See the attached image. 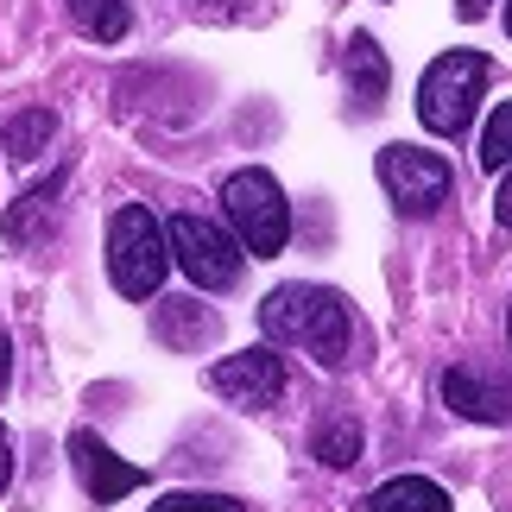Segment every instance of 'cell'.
<instances>
[{
  "label": "cell",
  "instance_id": "cell-17",
  "mask_svg": "<svg viewBox=\"0 0 512 512\" xmlns=\"http://www.w3.org/2000/svg\"><path fill=\"white\" fill-rule=\"evenodd\" d=\"M475 159H481V171H506V165H512V102H500L494 114H487Z\"/></svg>",
  "mask_w": 512,
  "mask_h": 512
},
{
  "label": "cell",
  "instance_id": "cell-9",
  "mask_svg": "<svg viewBox=\"0 0 512 512\" xmlns=\"http://www.w3.org/2000/svg\"><path fill=\"white\" fill-rule=\"evenodd\" d=\"M443 405H456L462 418H475V424H506L512 418V392L481 380L475 367H449L443 373Z\"/></svg>",
  "mask_w": 512,
  "mask_h": 512
},
{
  "label": "cell",
  "instance_id": "cell-23",
  "mask_svg": "<svg viewBox=\"0 0 512 512\" xmlns=\"http://www.w3.org/2000/svg\"><path fill=\"white\" fill-rule=\"evenodd\" d=\"M506 38H512V0H506Z\"/></svg>",
  "mask_w": 512,
  "mask_h": 512
},
{
  "label": "cell",
  "instance_id": "cell-4",
  "mask_svg": "<svg viewBox=\"0 0 512 512\" xmlns=\"http://www.w3.org/2000/svg\"><path fill=\"white\" fill-rule=\"evenodd\" d=\"M222 209H228V222H234V234H241V247L253 253V260L285 253V241H291V203H285V190H279L272 171H260V165L234 171L222 184Z\"/></svg>",
  "mask_w": 512,
  "mask_h": 512
},
{
  "label": "cell",
  "instance_id": "cell-3",
  "mask_svg": "<svg viewBox=\"0 0 512 512\" xmlns=\"http://www.w3.org/2000/svg\"><path fill=\"white\" fill-rule=\"evenodd\" d=\"M487 95V51H443L437 64L424 70L418 83V121L437 133V140H462L468 127H475V108Z\"/></svg>",
  "mask_w": 512,
  "mask_h": 512
},
{
  "label": "cell",
  "instance_id": "cell-11",
  "mask_svg": "<svg viewBox=\"0 0 512 512\" xmlns=\"http://www.w3.org/2000/svg\"><path fill=\"white\" fill-rule=\"evenodd\" d=\"M342 70H348V89H354V108H380L386 102V83H392V70H386V51L373 45L367 32H354L348 38V51H342Z\"/></svg>",
  "mask_w": 512,
  "mask_h": 512
},
{
  "label": "cell",
  "instance_id": "cell-18",
  "mask_svg": "<svg viewBox=\"0 0 512 512\" xmlns=\"http://www.w3.org/2000/svg\"><path fill=\"white\" fill-rule=\"evenodd\" d=\"M152 512H247V506L228 500V494H165Z\"/></svg>",
  "mask_w": 512,
  "mask_h": 512
},
{
  "label": "cell",
  "instance_id": "cell-1",
  "mask_svg": "<svg viewBox=\"0 0 512 512\" xmlns=\"http://www.w3.org/2000/svg\"><path fill=\"white\" fill-rule=\"evenodd\" d=\"M260 329H266L272 342L310 354L317 367H342L348 361V342H354L348 298H342V291H329V285H279L260 304Z\"/></svg>",
  "mask_w": 512,
  "mask_h": 512
},
{
  "label": "cell",
  "instance_id": "cell-22",
  "mask_svg": "<svg viewBox=\"0 0 512 512\" xmlns=\"http://www.w3.org/2000/svg\"><path fill=\"white\" fill-rule=\"evenodd\" d=\"M456 13H462V19H481V13H487V0H456Z\"/></svg>",
  "mask_w": 512,
  "mask_h": 512
},
{
  "label": "cell",
  "instance_id": "cell-19",
  "mask_svg": "<svg viewBox=\"0 0 512 512\" xmlns=\"http://www.w3.org/2000/svg\"><path fill=\"white\" fill-rule=\"evenodd\" d=\"M13 487V437H7V424H0V494Z\"/></svg>",
  "mask_w": 512,
  "mask_h": 512
},
{
  "label": "cell",
  "instance_id": "cell-8",
  "mask_svg": "<svg viewBox=\"0 0 512 512\" xmlns=\"http://www.w3.org/2000/svg\"><path fill=\"white\" fill-rule=\"evenodd\" d=\"M70 462H76V475H83V487H89V500H95V506H114L121 494L146 487V468L121 462L102 437H95V430H76V437H70Z\"/></svg>",
  "mask_w": 512,
  "mask_h": 512
},
{
  "label": "cell",
  "instance_id": "cell-21",
  "mask_svg": "<svg viewBox=\"0 0 512 512\" xmlns=\"http://www.w3.org/2000/svg\"><path fill=\"white\" fill-rule=\"evenodd\" d=\"M7 380H13V342L0 336V392H7Z\"/></svg>",
  "mask_w": 512,
  "mask_h": 512
},
{
  "label": "cell",
  "instance_id": "cell-5",
  "mask_svg": "<svg viewBox=\"0 0 512 512\" xmlns=\"http://www.w3.org/2000/svg\"><path fill=\"white\" fill-rule=\"evenodd\" d=\"M165 241H171V260L184 266V279H190V285H203V291H228L234 279H241V247H234V234H228V228H215L209 215L177 209V215H171V228H165Z\"/></svg>",
  "mask_w": 512,
  "mask_h": 512
},
{
  "label": "cell",
  "instance_id": "cell-16",
  "mask_svg": "<svg viewBox=\"0 0 512 512\" xmlns=\"http://www.w3.org/2000/svg\"><path fill=\"white\" fill-rule=\"evenodd\" d=\"M310 449H317L323 468H348L354 456H361V424H354V418H323Z\"/></svg>",
  "mask_w": 512,
  "mask_h": 512
},
{
  "label": "cell",
  "instance_id": "cell-15",
  "mask_svg": "<svg viewBox=\"0 0 512 512\" xmlns=\"http://www.w3.org/2000/svg\"><path fill=\"white\" fill-rule=\"evenodd\" d=\"M0 140H7L13 159H38V152L57 140V114H51V108H26V114H13V121H7V133H0Z\"/></svg>",
  "mask_w": 512,
  "mask_h": 512
},
{
  "label": "cell",
  "instance_id": "cell-10",
  "mask_svg": "<svg viewBox=\"0 0 512 512\" xmlns=\"http://www.w3.org/2000/svg\"><path fill=\"white\" fill-rule=\"evenodd\" d=\"M57 196H64V171H51V177H38V184L19 196V203L7 209V241L13 247H32V241H45L51 222H57Z\"/></svg>",
  "mask_w": 512,
  "mask_h": 512
},
{
  "label": "cell",
  "instance_id": "cell-7",
  "mask_svg": "<svg viewBox=\"0 0 512 512\" xmlns=\"http://www.w3.org/2000/svg\"><path fill=\"white\" fill-rule=\"evenodd\" d=\"M209 392H222L241 411H266V405L285 399V361L272 348H241V354L209 367Z\"/></svg>",
  "mask_w": 512,
  "mask_h": 512
},
{
  "label": "cell",
  "instance_id": "cell-20",
  "mask_svg": "<svg viewBox=\"0 0 512 512\" xmlns=\"http://www.w3.org/2000/svg\"><path fill=\"white\" fill-rule=\"evenodd\" d=\"M494 215H500V228H512V165H506V184L494 196Z\"/></svg>",
  "mask_w": 512,
  "mask_h": 512
},
{
  "label": "cell",
  "instance_id": "cell-6",
  "mask_svg": "<svg viewBox=\"0 0 512 512\" xmlns=\"http://www.w3.org/2000/svg\"><path fill=\"white\" fill-rule=\"evenodd\" d=\"M380 184H386V203L418 222V215H437V203L449 196V165L443 152H424V146H386Z\"/></svg>",
  "mask_w": 512,
  "mask_h": 512
},
{
  "label": "cell",
  "instance_id": "cell-12",
  "mask_svg": "<svg viewBox=\"0 0 512 512\" xmlns=\"http://www.w3.org/2000/svg\"><path fill=\"white\" fill-rule=\"evenodd\" d=\"M361 512H456V500L424 475H392L361 500Z\"/></svg>",
  "mask_w": 512,
  "mask_h": 512
},
{
  "label": "cell",
  "instance_id": "cell-24",
  "mask_svg": "<svg viewBox=\"0 0 512 512\" xmlns=\"http://www.w3.org/2000/svg\"><path fill=\"white\" fill-rule=\"evenodd\" d=\"M506 342H512V317H506Z\"/></svg>",
  "mask_w": 512,
  "mask_h": 512
},
{
  "label": "cell",
  "instance_id": "cell-13",
  "mask_svg": "<svg viewBox=\"0 0 512 512\" xmlns=\"http://www.w3.org/2000/svg\"><path fill=\"white\" fill-rule=\"evenodd\" d=\"M152 329H159V342H171V348H203V342H215L222 317H215L209 304H196V298H165Z\"/></svg>",
  "mask_w": 512,
  "mask_h": 512
},
{
  "label": "cell",
  "instance_id": "cell-14",
  "mask_svg": "<svg viewBox=\"0 0 512 512\" xmlns=\"http://www.w3.org/2000/svg\"><path fill=\"white\" fill-rule=\"evenodd\" d=\"M64 7H70L76 26H83L89 38H102V45L127 38V26H133V7H127V0H64Z\"/></svg>",
  "mask_w": 512,
  "mask_h": 512
},
{
  "label": "cell",
  "instance_id": "cell-2",
  "mask_svg": "<svg viewBox=\"0 0 512 512\" xmlns=\"http://www.w3.org/2000/svg\"><path fill=\"white\" fill-rule=\"evenodd\" d=\"M165 266H171V241H165L159 215L146 203H121L114 222H108V279H114V291L133 298V304L159 298Z\"/></svg>",
  "mask_w": 512,
  "mask_h": 512
}]
</instances>
